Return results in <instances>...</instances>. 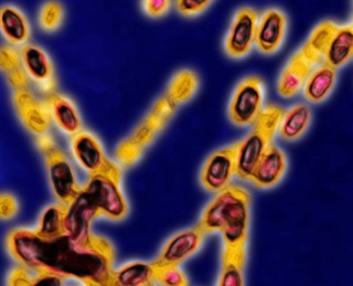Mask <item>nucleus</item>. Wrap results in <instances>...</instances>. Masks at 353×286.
Here are the masks:
<instances>
[{
    "mask_svg": "<svg viewBox=\"0 0 353 286\" xmlns=\"http://www.w3.org/2000/svg\"><path fill=\"white\" fill-rule=\"evenodd\" d=\"M259 16L251 7L236 11L224 40V50L230 58H245L255 47Z\"/></svg>",
    "mask_w": 353,
    "mask_h": 286,
    "instance_id": "10",
    "label": "nucleus"
},
{
    "mask_svg": "<svg viewBox=\"0 0 353 286\" xmlns=\"http://www.w3.org/2000/svg\"><path fill=\"white\" fill-rule=\"evenodd\" d=\"M251 205L250 192L240 185L232 184L215 194L204 207L196 225L207 234H221L223 247L248 245Z\"/></svg>",
    "mask_w": 353,
    "mask_h": 286,
    "instance_id": "2",
    "label": "nucleus"
},
{
    "mask_svg": "<svg viewBox=\"0 0 353 286\" xmlns=\"http://www.w3.org/2000/svg\"><path fill=\"white\" fill-rule=\"evenodd\" d=\"M198 86L199 77L196 72L182 69L171 78L165 94L176 106H180L196 95Z\"/></svg>",
    "mask_w": 353,
    "mask_h": 286,
    "instance_id": "28",
    "label": "nucleus"
},
{
    "mask_svg": "<svg viewBox=\"0 0 353 286\" xmlns=\"http://www.w3.org/2000/svg\"><path fill=\"white\" fill-rule=\"evenodd\" d=\"M156 282L154 262L132 261L114 270L112 286H152Z\"/></svg>",
    "mask_w": 353,
    "mask_h": 286,
    "instance_id": "24",
    "label": "nucleus"
},
{
    "mask_svg": "<svg viewBox=\"0 0 353 286\" xmlns=\"http://www.w3.org/2000/svg\"><path fill=\"white\" fill-rule=\"evenodd\" d=\"M154 262V261H152ZM156 282L165 286L189 285V280L185 273L178 265H163L154 262Z\"/></svg>",
    "mask_w": 353,
    "mask_h": 286,
    "instance_id": "30",
    "label": "nucleus"
},
{
    "mask_svg": "<svg viewBox=\"0 0 353 286\" xmlns=\"http://www.w3.org/2000/svg\"><path fill=\"white\" fill-rule=\"evenodd\" d=\"M143 9L147 16L154 19H159L161 16L168 14L170 9L171 1L169 0H145L141 1Z\"/></svg>",
    "mask_w": 353,
    "mask_h": 286,
    "instance_id": "35",
    "label": "nucleus"
},
{
    "mask_svg": "<svg viewBox=\"0 0 353 286\" xmlns=\"http://www.w3.org/2000/svg\"><path fill=\"white\" fill-rule=\"evenodd\" d=\"M264 80L256 75L243 78L232 94L229 119L236 126H252L264 111Z\"/></svg>",
    "mask_w": 353,
    "mask_h": 286,
    "instance_id": "6",
    "label": "nucleus"
},
{
    "mask_svg": "<svg viewBox=\"0 0 353 286\" xmlns=\"http://www.w3.org/2000/svg\"><path fill=\"white\" fill-rule=\"evenodd\" d=\"M211 3H212L211 0H176L174 1L176 11L185 16H198L207 10Z\"/></svg>",
    "mask_w": 353,
    "mask_h": 286,
    "instance_id": "31",
    "label": "nucleus"
},
{
    "mask_svg": "<svg viewBox=\"0 0 353 286\" xmlns=\"http://www.w3.org/2000/svg\"><path fill=\"white\" fill-rule=\"evenodd\" d=\"M68 205L62 203L51 204L42 210L39 216L37 234L44 239H54L65 234V216Z\"/></svg>",
    "mask_w": 353,
    "mask_h": 286,
    "instance_id": "27",
    "label": "nucleus"
},
{
    "mask_svg": "<svg viewBox=\"0 0 353 286\" xmlns=\"http://www.w3.org/2000/svg\"><path fill=\"white\" fill-rule=\"evenodd\" d=\"M248 258V245L223 247L218 285L242 286L245 284L244 270Z\"/></svg>",
    "mask_w": 353,
    "mask_h": 286,
    "instance_id": "23",
    "label": "nucleus"
},
{
    "mask_svg": "<svg viewBox=\"0 0 353 286\" xmlns=\"http://www.w3.org/2000/svg\"><path fill=\"white\" fill-rule=\"evenodd\" d=\"M312 122V110L310 106L305 102H297L284 110L277 135L286 142H295L306 135Z\"/></svg>",
    "mask_w": 353,
    "mask_h": 286,
    "instance_id": "20",
    "label": "nucleus"
},
{
    "mask_svg": "<svg viewBox=\"0 0 353 286\" xmlns=\"http://www.w3.org/2000/svg\"><path fill=\"white\" fill-rule=\"evenodd\" d=\"M340 25L332 20H325L318 23L309 34L303 47L298 50L303 58L314 67L325 63L331 41L339 29Z\"/></svg>",
    "mask_w": 353,
    "mask_h": 286,
    "instance_id": "19",
    "label": "nucleus"
},
{
    "mask_svg": "<svg viewBox=\"0 0 353 286\" xmlns=\"http://www.w3.org/2000/svg\"><path fill=\"white\" fill-rule=\"evenodd\" d=\"M19 212V203L16 196L10 192H1L0 195V218L1 220H10L16 217Z\"/></svg>",
    "mask_w": 353,
    "mask_h": 286,
    "instance_id": "33",
    "label": "nucleus"
},
{
    "mask_svg": "<svg viewBox=\"0 0 353 286\" xmlns=\"http://www.w3.org/2000/svg\"><path fill=\"white\" fill-rule=\"evenodd\" d=\"M0 29L9 45L20 47L29 43L30 25L27 16L12 5H3L0 8Z\"/></svg>",
    "mask_w": 353,
    "mask_h": 286,
    "instance_id": "22",
    "label": "nucleus"
},
{
    "mask_svg": "<svg viewBox=\"0 0 353 286\" xmlns=\"http://www.w3.org/2000/svg\"><path fill=\"white\" fill-rule=\"evenodd\" d=\"M284 110L279 104L265 106L264 111L248 135L237 141V179L248 182L263 154L274 143Z\"/></svg>",
    "mask_w": 353,
    "mask_h": 286,
    "instance_id": "4",
    "label": "nucleus"
},
{
    "mask_svg": "<svg viewBox=\"0 0 353 286\" xmlns=\"http://www.w3.org/2000/svg\"><path fill=\"white\" fill-rule=\"evenodd\" d=\"M43 100L53 124L60 131L72 138L84 130L80 111L71 99L59 91H53L44 95Z\"/></svg>",
    "mask_w": 353,
    "mask_h": 286,
    "instance_id": "17",
    "label": "nucleus"
},
{
    "mask_svg": "<svg viewBox=\"0 0 353 286\" xmlns=\"http://www.w3.org/2000/svg\"><path fill=\"white\" fill-rule=\"evenodd\" d=\"M70 148L77 164L88 176L106 175L123 181V168L105 153L101 141L91 132L83 130L71 138Z\"/></svg>",
    "mask_w": 353,
    "mask_h": 286,
    "instance_id": "7",
    "label": "nucleus"
},
{
    "mask_svg": "<svg viewBox=\"0 0 353 286\" xmlns=\"http://www.w3.org/2000/svg\"><path fill=\"white\" fill-rule=\"evenodd\" d=\"M5 245L17 263L34 272L48 270L88 286H112L115 248L101 234L80 243L66 234L44 239L34 229L12 228L6 236Z\"/></svg>",
    "mask_w": 353,
    "mask_h": 286,
    "instance_id": "1",
    "label": "nucleus"
},
{
    "mask_svg": "<svg viewBox=\"0 0 353 286\" xmlns=\"http://www.w3.org/2000/svg\"><path fill=\"white\" fill-rule=\"evenodd\" d=\"M205 236L207 234L198 225L183 229L165 241L157 258L152 261L163 265L180 267L188 258L200 250Z\"/></svg>",
    "mask_w": 353,
    "mask_h": 286,
    "instance_id": "13",
    "label": "nucleus"
},
{
    "mask_svg": "<svg viewBox=\"0 0 353 286\" xmlns=\"http://www.w3.org/2000/svg\"><path fill=\"white\" fill-rule=\"evenodd\" d=\"M64 18L63 6L59 1H48L39 14V25L47 32L58 30Z\"/></svg>",
    "mask_w": 353,
    "mask_h": 286,
    "instance_id": "29",
    "label": "nucleus"
},
{
    "mask_svg": "<svg viewBox=\"0 0 353 286\" xmlns=\"http://www.w3.org/2000/svg\"><path fill=\"white\" fill-rule=\"evenodd\" d=\"M36 146L43 157L53 196L59 203L69 205L80 195L83 188L71 161L50 135L36 137Z\"/></svg>",
    "mask_w": 353,
    "mask_h": 286,
    "instance_id": "5",
    "label": "nucleus"
},
{
    "mask_svg": "<svg viewBox=\"0 0 353 286\" xmlns=\"http://www.w3.org/2000/svg\"><path fill=\"white\" fill-rule=\"evenodd\" d=\"M102 217L97 204L90 194L83 190L74 201L68 205L65 216V234L80 243L91 241L95 236L92 225Z\"/></svg>",
    "mask_w": 353,
    "mask_h": 286,
    "instance_id": "12",
    "label": "nucleus"
},
{
    "mask_svg": "<svg viewBox=\"0 0 353 286\" xmlns=\"http://www.w3.org/2000/svg\"><path fill=\"white\" fill-rule=\"evenodd\" d=\"M338 80V69L320 64L312 69L303 89V97L309 104H319L329 98Z\"/></svg>",
    "mask_w": 353,
    "mask_h": 286,
    "instance_id": "21",
    "label": "nucleus"
},
{
    "mask_svg": "<svg viewBox=\"0 0 353 286\" xmlns=\"http://www.w3.org/2000/svg\"><path fill=\"white\" fill-rule=\"evenodd\" d=\"M351 25H352V27H353V20H352V22H351Z\"/></svg>",
    "mask_w": 353,
    "mask_h": 286,
    "instance_id": "36",
    "label": "nucleus"
},
{
    "mask_svg": "<svg viewBox=\"0 0 353 286\" xmlns=\"http://www.w3.org/2000/svg\"><path fill=\"white\" fill-rule=\"evenodd\" d=\"M0 67L8 80L11 91L30 86V78L26 73L20 58L19 47L3 45L0 50Z\"/></svg>",
    "mask_w": 353,
    "mask_h": 286,
    "instance_id": "25",
    "label": "nucleus"
},
{
    "mask_svg": "<svg viewBox=\"0 0 353 286\" xmlns=\"http://www.w3.org/2000/svg\"><path fill=\"white\" fill-rule=\"evenodd\" d=\"M288 19L284 11L268 8L259 16L255 47L259 53L273 55L279 52L286 38Z\"/></svg>",
    "mask_w": 353,
    "mask_h": 286,
    "instance_id": "15",
    "label": "nucleus"
},
{
    "mask_svg": "<svg viewBox=\"0 0 353 286\" xmlns=\"http://www.w3.org/2000/svg\"><path fill=\"white\" fill-rule=\"evenodd\" d=\"M19 53L26 73L41 88L44 95L57 91L54 65L48 53L34 43L22 45Z\"/></svg>",
    "mask_w": 353,
    "mask_h": 286,
    "instance_id": "14",
    "label": "nucleus"
},
{
    "mask_svg": "<svg viewBox=\"0 0 353 286\" xmlns=\"http://www.w3.org/2000/svg\"><path fill=\"white\" fill-rule=\"evenodd\" d=\"M178 107L179 106H176L165 94L159 97L141 124L116 146V162L123 168H130L136 164L143 157L145 150L165 129Z\"/></svg>",
    "mask_w": 353,
    "mask_h": 286,
    "instance_id": "3",
    "label": "nucleus"
},
{
    "mask_svg": "<svg viewBox=\"0 0 353 286\" xmlns=\"http://www.w3.org/2000/svg\"><path fill=\"white\" fill-rule=\"evenodd\" d=\"M288 168L286 154L275 142L263 154L248 182L259 190H270L284 179Z\"/></svg>",
    "mask_w": 353,
    "mask_h": 286,
    "instance_id": "16",
    "label": "nucleus"
},
{
    "mask_svg": "<svg viewBox=\"0 0 353 286\" xmlns=\"http://www.w3.org/2000/svg\"><path fill=\"white\" fill-rule=\"evenodd\" d=\"M237 142L219 148L205 160L200 183L207 192L218 194L231 186L236 177Z\"/></svg>",
    "mask_w": 353,
    "mask_h": 286,
    "instance_id": "9",
    "label": "nucleus"
},
{
    "mask_svg": "<svg viewBox=\"0 0 353 286\" xmlns=\"http://www.w3.org/2000/svg\"><path fill=\"white\" fill-rule=\"evenodd\" d=\"M36 272L22 264L11 270L7 278V283L10 286H33V278Z\"/></svg>",
    "mask_w": 353,
    "mask_h": 286,
    "instance_id": "32",
    "label": "nucleus"
},
{
    "mask_svg": "<svg viewBox=\"0 0 353 286\" xmlns=\"http://www.w3.org/2000/svg\"><path fill=\"white\" fill-rule=\"evenodd\" d=\"M353 58V27L351 23L340 25L334 34L325 63L339 69Z\"/></svg>",
    "mask_w": 353,
    "mask_h": 286,
    "instance_id": "26",
    "label": "nucleus"
},
{
    "mask_svg": "<svg viewBox=\"0 0 353 286\" xmlns=\"http://www.w3.org/2000/svg\"><path fill=\"white\" fill-rule=\"evenodd\" d=\"M68 278H64L60 273L41 270L36 271L34 278H33V286H60L64 285Z\"/></svg>",
    "mask_w": 353,
    "mask_h": 286,
    "instance_id": "34",
    "label": "nucleus"
},
{
    "mask_svg": "<svg viewBox=\"0 0 353 286\" xmlns=\"http://www.w3.org/2000/svg\"><path fill=\"white\" fill-rule=\"evenodd\" d=\"M12 102L18 118L31 135H48L52 119L43 99L37 98L30 86L12 91Z\"/></svg>",
    "mask_w": 353,
    "mask_h": 286,
    "instance_id": "11",
    "label": "nucleus"
},
{
    "mask_svg": "<svg viewBox=\"0 0 353 286\" xmlns=\"http://www.w3.org/2000/svg\"><path fill=\"white\" fill-rule=\"evenodd\" d=\"M314 69V66L303 58L299 51L294 53L281 72L277 80L276 88L279 96L290 99L299 95Z\"/></svg>",
    "mask_w": 353,
    "mask_h": 286,
    "instance_id": "18",
    "label": "nucleus"
},
{
    "mask_svg": "<svg viewBox=\"0 0 353 286\" xmlns=\"http://www.w3.org/2000/svg\"><path fill=\"white\" fill-rule=\"evenodd\" d=\"M85 190L93 198L102 217L110 221H121L127 217L130 206L121 190V182L106 175L88 176Z\"/></svg>",
    "mask_w": 353,
    "mask_h": 286,
    "instance_id": "8",
    "label": "nucleus"
}]
</instances>
